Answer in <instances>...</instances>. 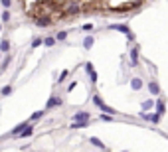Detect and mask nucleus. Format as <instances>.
I'll list each match as a JSON object with an SVG mask.
<instances>
[{
    "mask_svg": "<svg viewBox=\"0 0 168 152\" xmlns=\"http://www.w3.org/2000/svg\"><path fill=\"white\" fill-rule=\"evenodd\" d=\"M93 103H95V105H97V107H99V109H101V111H103V113H107V115H113V117H115V115H117V111H115V109H111L109 105H105V103H103V99L99 97L97 93L93 95Z\"/></svg>",
    "mask_w": 168,
    "mask_h": 152,
    "instance_id": "nucleus-2",
    "label": "nucleus"
},
{
    "mask_svg": "<svg viewBox=\"0 0 168 152\" xmlns=\"http://www.w3.org/2000/svg\"><path fill=\"white\" fill-rule=\"evenodd\" d=\"M131 87H133L135 91L142 89V87H144V81H142V77H133V79H131Z\"/></svg>",
    "mask_w": 168,
    "mask_h": 152,
    "instance_id": "nucleus-7",
    "label": "nucleus"
},
{
    "mask_svg": "<svg viewBox=\"0 0 168 152\" xmlns=\"http://www.w3.org/2000/svg\"><path fill=\"white\" fill-rule=\"evenodd\" d=\"M89 119H91L89 111H81V113H75L73 115V120H89Z\"/></svg>",
    "mask_w": 168,
    "mask_h": 152,
    "instance_id": "nucleus-9",
    "label": "nucleus"
},
{
    "mask_svg": "<svg viewBox=\"0 0 168 152\" xmlns=\"http://www.w3.org/2000/svg\"><path fill=\"white\" fill-rule=\"evenodd\" d=\"M93 42H95V38H85V40H83V47H85V49H89V47L93 46Z\"/></svg>",
    "mask_w": 168,
    "mask_h": 152,
    "instance_id": "nucleus-21",
    "label": "nucleus"
},
{
    "mask_svg": "<svg viewBox=\"0 0 168 152\" xmlns=\"http://www.w3.org/2000/svg\"><path fill=\"white\" fill-rule=\"evenodd\" d=\"M89 142H91L93 146H97V148H101V150H105V148H107V146H105V144H103V142H101L99 138H89Z\"/></svg>",
    "mask_w": 168,
    "mask_h": 152,
    "instance_id": "nucleus-18",
    "label": "nucleus"
},
{
    "mask_svg": "<svg viewBox=\"0 0 168 152\" xmlns=\"http://www.w3.org/2000/svg\"><path fill=\"white\" fill-rule=\"evenodd\" d=\"M0 60H2V52H0Z\"/></svg>",
    "mask_w": 168,
    "mask_h": 152,
    "instance_id": "nucleus-27",
    "label": "nucleus"
},
{
    "mask_svg": "<svg viewBox=\"0 0 168 152\" xmlns=\"http://www.w3.org/2000/svg\"><path fill=\"white\" fill-rule=\"evenodd\" d=\"M149 91L152 93V95H160V87H158L156 79H150L149 81Z\"/></svg>",
    "mask_w": 168,
    "mask_h": 152,
    "instance_id": "nucleus-10",
    "label": "nucleus"
},
{
    "mask_svg": "<svg viewBox=\"0 0 168 152\" xmlns=\"http://www.w3.org/2000/svg\"><path fill=\"white\" fill-rule=\"evenodd\" d=\"M44 46V38H36V40H32V47H40Z\"/></svg>",
    "mask_w": 168,
    "mask_h": 152,
    "instance_id": "nucleus-22",
    "label": "nucleus"
},
{
    "mask_svg": "<svg viewBox=\"0 0 168 152\" xmlns=\"http://www.w3.org/2000/svg\"><path fill=\"white\" fill-rule=\"evenodd\" d=\"M0 8H12V0H0Z\"/></svg>",
    "mask_w": 168,
    "mask_h": 152,
    "instance_id": "nucleus-23",
    "label": "nucleus"
},
{
    "mask_svg": "<svg viewBox=\"0 0 168 152\" xmlns=\"http://www.w3.org/2000/svg\"><path fill=\"white\" fill-rule=\"evenodd\" d=\"M32 134H34V126L30 125V123H28V125L24 126V130L20 132L18 136H20V138H28V136H32Z\"/></svg>",
    "mask_w": 168,
    "mask_h": 152,
    "instance_id": "nucleus-8",
    "label": "nucleus"
},
{
    "mask_svg": "<svg viewBox=\"0 0 168 152\" xmlns=\"http://www.w3.org/2000/svg\"><path fill=\"white\" fill-rule=\"evenodd\" d=\"M10 61H12V55H6V60L2 61V67H0V73H2V71H6V69H8V65H10Z\"/></svg>",
    "mask_w": 168,
    "mask_h": 152,
    "instance_id": "nucleus-19",
    "label": "nucleus"
},
{
    "mask_svg": "<svg viewBox=\"0 0 168 152\" xmlns=\"http://www.w3.org/2000/svg\"><path fill=\"white\" fill-rule=\"evenodd\" d=\"M0 52L2 53L10 52V40H8V38H2V40H0Z\"/></svg>",
    "mask_w": 168,
    "mask_h": 152,
    "instance_id": "nucleus-11",
    "label": "nucleus"
},
{
    "mask_svg": "<svg viewBox=\"0 0 168 152\" xmlns=\"http://www.w3.org/2000/svg\"><path fill=\"white\" fill-rule=\"evenodd\" d=\"M79 14H81V6L77 2H71L69 6L65 8V12L61 14V18H73V16H79Z\"/></svg>",
    "mask_w": 168,
    "mask_h": 152,
    "instance_id": "nucleus-1",
    "label": "nucleus"
},
{
    "mask_svg": "<svg viewBox=\"0 0 168 152\" xmlns=\"http://www.w3.org/2000/svg\"><path fill=\"white\" fill-rule=\"evenodd\" d=\"M0 22L6 26L12 22V12H10V8H4V10H0Z\"/></svg>",
    "mask_w": 168,
    "mask_h": 152,
    "instance_id": "nucleus-6",
    "label": "nucleus"
},
{
    "mask_svg": "<svg viewBox=\"0 0 168 152\" xmlns=\"http://www.w3.org/2000/svg\"><path fill=\"white\" fill-rule=\"evenodd\" d=\"M26 125H28V120H26V123H20L16 128H12V130H10V134H8V136H18L20 132L24 130V126H26Z\"/></svg>",
    "mask_w": 168,
    "mask_h": 152,
    "instance_id": "nucleus-14",
    "label": "nucleus"
},
{
    "mask_svg": "<svg viewBox=\"0 0 168 152\" xmlns=\"http://www.w3.org/2000/svg\"><path fill=\"white\" fill-rule=\"evenodd\" d=\"M52 24H53V20L50 16H42V18H36L34 20V26H38V28H50Z\"/></svg>",
    "mask_w": 168,
    "mask_h": 152,
    "instance_id": "nucleus-4",
    "label": "nucleus"
},
{
    "mask_svg": "<svg viewBox=\"0 0 168 152\" xmlns=\"http://www.w3.org/2000/svg\"><path fill=\"white\" fill-rule=\"evenodd\" d=\"M56 44H58L56 36H45V38H44V46H45V47H53Z\"/></svg>",
    "mask_w": 168,
    "mask_h": 152,
    "instance_id": "nucleus-13",
    "label": "nucleus"
},
{
    "mask_svg": "<svg viewBox=\"0 0 168 152\" xmlns=\"http://www.w3.org/2000/svg\"><path fill=\"white\" fill-rule=\"evenodd\" d=\"M89 77H91V83H97V73H95V69H89Z\"/></svg>",
    "mask_w": 168,
    "mask_h": 152,
    "instance_id": "nucleus-24",
    "label": "nucleus"
},
{
    "mask_svg": "<svg viewBox=\"0 0 168 152\" xmlns=\"http://www.w3.org/2000/svg\"><path fill=\"white\" fill-rule=\"evenodd\" d=\"M81 30H83V32H89V30H93V24H83Z\"/></svg>",
    "mask_w": 168,
    "mask_h": 152,
    "instance_id": "nucleus-25",
    "label": "nucleus"
},
{
    "mask_svg": "<svg viewBox=\"0 0 168 152\" xmlns=\"http://www.w3.org/2000/svg\"><path fill=\"white\" fill-rule=\"evenodd\" d=\"M129 55H131V67H136V65H138V46L131 47Z\"/></svg>",
    "mask_w": 168,
    "mask_h": 152,
    "instance_id": "nucleus-5",
    "label": "nucleus"
},
{
    "mask_svg": "<svg viewBox=\"0 0 168 152\" xmlns=\"http://www.w3.org/2000/svg\"><path fill=\"white\" fill-rule=\"evenodd\" d=\"M61 105H63V99L53 93L52 97L48 99V103H45V111H50V109H53V107H61Z\"/></svg>",
    "mask_w": 168,
    "mask_h": 152,
    "instance_id": "nucleus-3",
    "label": "nucleus"
},
{
    "mask_svg": "<svg viewBox=\"0 0 168 152\" xmlns=\"http://www.w3.org/2000/svg\"><path fill=\"white\" fill-rule=\"evenodd\" d=\"M56 40L58 42H65L67 40V32H65V30H59V32L56 34Z\"/></svg>",
    "mask_w": 168,
    "mask_h": 152,
    "instance_id": "nucleus-17",
    "label": "nucleus"
},
{
    "mask_svg": "<svg viewBox=\"0 0 168 152\" xmlns=\"http://www.w3.org/2000/svg\"><path fill=\"white\" fill-rule=\"evenodd\" d=\"M67 77H69V71H67V69H63V71L59 73V79H58V85H61V83H65V81H67Z\"/></svg>",
    "mask_w": 168,
    "mask_h": 152,
    "instance_id": "nucleus-16",
    "label": "nucleus"
},
{
    "mask_svg": "<svg viewBox=\"0 0 168 152\" xmlns=\"http://www.w3.org/2000/svg\"><path fill=\"white\" fill-rule=\"evenodd\" d=\"M14 91V85H6V87H2L0 89V97H8L10 93Z\"/></svg>",
    "mask_w": 168,
    "mask_h": 152,
    "instance_id": "nucleus-15",
    "label": "nucleus"
},
{
    "mask_svg": "<svg viewBox=\"0 0 168 152\" xmlns=\"http://www.w3.org/2000/svg\"><path fill=\"white\" fill-rule=\"evenodd\" d=\"M44 115H45V111H38V113H34L32 117H30V120H32V123H34V120H40Z\"/></svg>",
    "mask_w": 168,
    "mask_h": 152,
    "instance_id": "nucleus-20",
    "label": "nucleus"
},
{
    "mask_svg": "<svg viewBox=\"0 0 168 152\" xmlns=\"http://www.w3.org/2000/svg\"><path fill=\"white\" fill-rule=\"evenodd\" d=\"M164 111H166V103H164L162 99H158V101H156V115H160V117H162Z\"/></svg>",
    "mask_w": 168,
    "mask_h": 152,
    "instance_id": "nucleus-12",
    "label": "nucleus"
},
{
    "mask_svg": "<svg viewBox=\"0 0 168 152\" xmlns=\"http://www.w3.org/2000/svg\"><path fill=\"white\" fill-rule=\"evenodd\" d=\"M2 26H4V24H2V22H0V30H2Z\"/></svg>",
    "mask_w": 168,
    "mask_h": 152,
    "instance_id": "nucleus-26",
    "label": "nucleus"
}]
</instances>
